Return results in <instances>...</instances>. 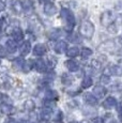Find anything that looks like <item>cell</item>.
Returning a JSON list of instances; mask_svg holds the SVG:
<instances>
[{
	"mask_svg": "<svg viewBox=\"0 0 122 123\" xmlns=\"http://www.w3.org/2000/svg\"><path fill=\"white\" fill-rule=\"evenodd\" d=\"M60 14L62 19L65 23V30L67 32H72V30L74 29V26H75V17H74L73 12L67 8H62Z\"/></svg>",
	"mask_w": 122,
	"mask_h": 123,
	"instance_id": "obj_1",
	"label": "cell"
},
{
	"mask_svg": "<svg viewBox=\"0 0 122 123\" xmlns=\"http://www.w3.org/2000/svg\"><path fill=\"white\" fill-rule=\"evenodd\" d=\"M94 31H95L94 25L91 22H89V20L81 23L80 27H79V33L85 39H91L93 37V34H94Z\"/></svg>",
	"mask_w": 122,
	"mask_h": 123,
	"instance_id": "obj_2",
	"label": "cell"
},
{
	"mask_svg": "<svg viewBox=\"0 0 122 123\" xmlns=\"http://www.w3.org/2000/svg\"><path fill=\"white\" fill-rule=\"evenodd\" d=\"M101 24H102L103 26H105V27H108L109 25H111L112 23L115 22V14L112 13V11H105L102 13V15H101Z\"/></svg>",
	"mask_w": 122,
	"mask_h": 123,
	"instance_id": "obj_3",
	"label": "cell"
},
{
	"mask_svg": "<svg viewBox=\"0 0 122 123\" xmlns=\"http://www.w3.org/2000/svg\"><path fill=\"white\" fill-rule=\"evenodd\" d=\"M44 13L47 16H53L57 13V6L53 3V2H46L44 4Z\"/></svg>",
	"mask_w": 122,
	"mask_h": 123,
	"instance_id": "obj_4",
	"label": "cell"
},
{
	"mask_svg": "<svg viewBox=\"0 0 122 123\" xmlns=\"http://www.w3.org/2000/svg\"><path fill=\"white\" fill-rule=\"evenodd\" d=\"M102 106L105 109H112V108H115L117 106V100L114 96H108V98H106L104 100Z\"/></svg>",
	"mask_w": 122,
	"mask_h": 123,
	"instance_id": "obj_5",
	"label": "cell"
},
{
	"mask_svg": "<svg viewBox=\"0 0 122 123\" xmlns=\"http://www.w3.org/2000/svg\"><path fill=\"white\" fill-rule=\"evenodd\" d=\"M47 51V48L44 44L40 43V44H37L36 46L33 47V55L34 56H37V57H42L44 56Z\"/></svg>",
	"mask_w": 122,
	"mask_h": 123,
	"instance_id": "obj_6",
	"label": "cell"
},
{
	"mask_svg": "<svg viewBox=\"0 0 122 123\" xmlns=\"http://www.w3.org/2000/svg\"><path fill=\"white\" fill-rule=\"evenodd\" d=\"M65 67L67 68L70 71V72H77L79 70V64L77 61L73 60V59H70V60H67L65 61Z\"/></svg>",
	"mask_w": 122,
	"mask_h": 123,
	"instance_id": "obj_7",
	"label": "cell"
},
{
	"mask_svg": "<svg viewBox=\"0 0 122 123\" xmlns=\"http://www.w3.org/2000/svg\"><path fill=\"white\" fill-rule=\"evenodd\" d=\"M34 68H36V70L37 72L40 73H44L46 70H47V63H45V61L43 60V59H37V60L34 62Z\"/></svg>",
	"mask_w": 122,
	"mask_h": 123,
	"instance_id": "obj_8",
	"label": "cell"
},
{
	"mask_svg": "<svg viewBox=\"0 0 122 123\" xmlns=\"http://www.w3.org/2000/svg\"><path fill=\"white\" fill-rule=\"evenodd\" d=\"M31 51V44L29 41H25L23 42L22 45L19 46V53L22 56H26Z\"/></svg>",
	"mask_w": 122,
	"mask_h": 123,
	"instance_id": "obj_9",
	"label": "cell"
},
{
	"mask_svg": "<svg viewBox=\"0 0 122 123\" xmlns=\"http://www.w3.org/2000/svg\"><path fill=\"white\" fill-rule=\"evenodd\" d=\"M47 35H48L49 40L56 41V40H58L61 35H62V31H61V29H59V28H54V29H51L50 31L48 32Z\"/></svg>",
	"mask_w": 122,
	"mask_h": 123,
	"instance_id": "obj_10",
	"label": "cell"
},
{
	"mask_svg": "<svg viewBox=\"0 0 122 123\" xmlns=\"http://www.w3.org/2000/svg\"><path fill=\"white\" fill-rule=\"evenodd\" d=\"M6 49L8 53L10 54H14L17 50V45H16V41L15 40H8L6 42Z\"/></svg>",
	"mask_w": 122,
	"mask_h": 123,
	"instance_id": "obj_11",
	"label": "cell"
},
{
	"mask_svg": "<svg viewBox=\"0 0 122 123\" xmlns=\"http://www.w3.org/2000/svg\"><path fill=\"white\" fill-rule=\"evenodd\" d=\"M0 110H1V112L3 115L9 116V115H12L14 112V107L9 103H2L1 106H0Z\"/></svg>",
	"mask_w": 122,
	"mask_h": 123,
	"instance_id": "obj_12",
	"label": "cell"
},
{
	"mask_svg": "<svg viewBox=\"0 0 122 123\" xmlns=\"http://www.w3.org/2000/svg\"><path fill=\"white\" fill-rule=\"evenodd\" d=\"M67 44L64 41H58L55 45V51L57 54H63L64 51H67Z\"/></svg>",
	"mask_w": 122,
	"mask_h": 123,
	"instance_id": "obj_13",
	"label": "cell"
},
{
	"mask_svg": "<svg viewBox=\"0 0 122 123\" xmlns=\"http://www.w3.org/2000/svg\"><path fill=\"white\" fill-rule=\"evenodd\" d=\"M12 37H13V39L15 40L16 42H19V41H22V40L24 39V32H23V30L20 29V28L16 27V28H14L13 29Z\"/></svg>",
	"mask_w": 122,
	"mask_h": 123,
	"instance_id": "obj_14",
	"label": "cell"
},
{
	"mask_svg": "<svg viewBox=\"0 0 122 123\" xmlns=\"http://www.w3.org/2000/svg\"><path fill=\"white\" fill-rule=\"evenodd\" d=\"M93 94H94L98 98H102L103 96L106 94V89L103 86H95L94 89H93Z\"/></svg>",
	"mask_w": 122,
	"mask_h": 123,
	"instance_id": "obj_15",
	"label": "cell"
},
{
	"mask_svg": "<svg viewBox=\"0 0 122 123\" xmlns=\"http://www.w3.org/2000/svg\"><path fill=\"white\" fill-rule=\"evenodd\" d=\"M65 55H67L69 58H75L79 55V49L78 47L76 46H73V47H69L65 51Z\"/></svg>",
	"mask_w": 122,
	"mask_h": 123,
	"instance_id": "obj_16",
	"label": "cell"
},
{
	"mask_svg": "<svg viewBox=\"0 0 122 123\" xmlns=\"http://www.w3.org/2000/svg\"><path fill=\"white\" fill-rule=\"evenodd\" d=\"M13 12L16 14H22L24 13V6H23V1H15L12 4Z\"/></svg>",
	"mask_w": 122,
	"mask_h": 123,
	"instance_id": "obj_17",
	"label": "cell"
},
{
	"mask_svg": "<svg viewBox=\"0 0 122 123\" xmlns=\"http://www.w3.org/2000/svg\"><path fill=\"white\" fill-rule=\"evenodd\" d=\"M45 98H46V100H49V101H57L59 95H58V92L56 90H48L46 92Z\"/></svg>",
	"mask_w": 122,
	"mask_h": 123,
	"instance_id": "obj_18",
	"label": "cell"
},
{
	"mask_svg": "<svg viewBox=\"0 0 122 123\" xmlns=\"http://www.w3.org/2000/svg\"><path fill=\"white\" fill-rule=\"evenodd\" d=\"M110 73L111 75H115V76H122V67L120 65H112L110 67Z\"/></svg>",
	"mask_w": 122,
	"mask_h": 123,
	"instance_id": "obj_19",
	"label": "cell"
},
{
	"mask_svg": "<svg viewBox=\"0 0 122 123\" xmlns=\"http://www.w3.org/2000/svg\"><path fill=\"white\" fill-rule=\"evenodd\" d=\"M86 102L89 104V105H91V106H93V105H97L98 104V98L94 95V94H87L86 95Z\"/></svg>",
	"mask_w": 122,
	"mask_h": 123,
	"instance_id": "obj_20",
	"label": "cell"
},
{
	"mask_svg": "<svg viewBox=\"0 0 122 123\" xmlns=\"http://www.w3.org/2000/svg\"><path fill=\"white\" fill-rule=\"evenodd\" d=\"M36 108V103L33 100H27L24 103V109L28 110V111H32Z\"/></svg>",
	"mask_w": 122,
	"mask_h": 123,
	"instance_id": "obj_21",
	"label": "cell"
},
{
	"mask_svg": "<svg viewBox=\"0 0 122 123\" xmlns=\"http://www.w3.org/2000/svg\"><path fill=\"white\" fill-rule=\"evenodd\" d=\"M92 84H93L92 78H91L90 76H86L85 78L83 79V81H81V87H83L84 89H88L92 86Z\"/></svg>",
	"mask_w": 122,
	"mask_h": 123,
	"instance_id": "obj_22",
	"label": "cell"
},
{
	"mask_svg": "<svg viewBox=\"0 0 122 123\" xmlns=\"http://www.w3.org/2000/svg\"><path fill=\"white\" fill-rule=\"evenodd\" d=\"M92 53L93 51L91 50L89 47H83L81 51H80V56H81V58H84V59H88L89 57H91Z\"/></svg>",
	"mask_w": 122,
	"mask_h": 123,
	"instance_id": "obj_23",
	"label": "cell"
},
{
	"mask_svg": "<svg viewBox=\"0 0 122 123\" xmlns=\"http://www.w3.org/2000/svg\"><path fill=\"white\" fill-rule=\"evenodd\" d=\"M25 62H26V61L23 58H17V59H15V60H14L13 65L16 68H18V70H22L23 71V68H24V65H25Z\"/></svg>",
	"mask_w": 122,
	"mask_h": 123,
	"instance_id": "obj_24",
	"label": "cell"
},
{
	"mask_svg": "<svg viewBox=\"0 0 122 123\" xmlns=\"http://www.w3.org/2000/svg\"><path fill=\"white\" fill-rule=\"evenodd\" d=\"M23 6H24V13L30 14L32 12V3L30 1H23Z\"/></svg>",
	"mask_w": 122,
	"mask_h": 123,
	"instance_id": "obj_25",
	"label": "cell"
},
{
	"mask_svg": "<svg viewBox=\"0 0 122 123\" xmlns=\"http://www.w3.org/2000/svg\"><path fill=\"white\" fill-rule=\"evenodd\" d=\"M72 82H73V77H72L71 75L64 74L62 76V84L63 85H65V86H69V85H71Z\"/></svg>",
	"mask_w": 122,
	"mask_h": 123,
	"instance_id": "obj_26",
	"label": "cell"
},
{
	"mask_svg": "<svg viewBox=\"0 0 122 123\" xmlns=\"http://www.w3.org/2000/svg\"><path fill=\"white\" fill-rule=\"evenodd\" d=\"M41 116H42V118H43L44 120H48L49 117L51 116V109L49 107H45L43 110H42Z\"/></svg>",
	"mask_w": 122,
	"mask_h": 123,
	"instance_id": "obj_27",
	"label": "cell"
},
{
	"mask_svg": "<svg viewBox=\"0 0 122 123\" xmlns=\"http://www.w3.org/2000/svg\"><path fill=\"white\" fill-rule=\"evenodd\" d=\"M67 39L70 40V42H72V43H79L80 42V37H78L76 33H73V32H70V35L67 37Z\"/></svg>",
	"mask_w": 122,
	"mask_h": 123,
	"instance_id": "obj_28",
	"label": "cell"
},
{
	"mask_svg": "<svg viewBox=\"0 0 122 123\" xmlns=\"http://www.w3.org/2000/svg\"><path fill=\"white\" fill-rule=\"evenodd\" d=\"M107 29H108V31L110 33H116V32L118 31V26H117V24L112 23L111 25H109L108 27H107Z\"/></svg>",
	"mask_w": 122,
	"mask_h": 123,
	"instance_id": "obj_29",
	"label": "cell"
},
{
	"mask_svg": "<svg viewBox=\"0 0 122 123\" xmlns=\"http://www.w3.org/2000/svg\"><path fill=\"white\" fill-rule=\"evenodd\" d=\"M111 90L112 91H115V92H117V91H122V85L121 84H116V85H114V86L111 87Z\"/></svg>",
	"mask_w": 122,
	"mask_h": 123,
	"instance_id": "obj_30",
	"label": "cell"
},
{
	"mask_svg": "<svg viewBox=\"0 0 122 123\" xmlns=\"http://www.w3.org/2000/svg\"><path fill=\"white\" fill-rule=\"evenodd\" d=\"M91 123H104V120L102 118L98 117V118H94V119L91 120Z\"/></svg>",
	"mask_w": 122,
	"mask_h": 123,
	"instance_id": "obj_31",
	"label": "cell"
},
{
	"mask_svg": "<svg viewBox=\"0 0 122 123\" xmlns=\"http://www.w3.org/2000/svg\"><path fill=\"white\" fill-rule=\"evenodd\" d=\"M6 47L0 46V58H1V57H4V56H6Z\"/></svg>",
	"mask_w": 122,
	"mask_h": 123,
	"instance_id": "obj_32",
	"label": "cell"
},
{
	"mask_svg": "<svg viewBox=\"0 0 122 123\" xmlns=\"http://www.w3.org/2000/svg\"><path fill=\"white\" fill-rule=\"evenodd\" d=\"M4 9H6V4H4L3 1H1V0H0V12H2Z\"/></svg>",
	"mask_w": 122,
	"mask_h": 123,
	"instance_id": "obj_33",
	"label": "cell"
},
{
	"mask_svg": "<svg viewBox=\"0 0 122 123\" xmlns=\"http://www.w3.org/2000/svg\"><path fill=\"white\" fill-rule=\"evenodd\" d=\"M118 112L120 113V115H122V102H120V103L118 104Z\"/></svg>",
	"mask_w": 122,
	"mask_h": 123,
	"instance_id": "obj_34",
	"label": "cell"
},
{
	"mask_svg": "<svg viewBox=\"0 0 122 123\" xmlns=\"http://www.w3.org/2000/svg\"><path fill=\"white\" fill-rule=\"evenodd\" d=\"M6 123H16V121H15V120H14V119H9V120H8V121H6Z\"/></svg>",
	"mask_w": 122,
	"mask_h": 123,
	"instance_id": "obj_35",
	"label": "cell"
},
{
	"mask_svg": "<svg viewBox=\"0 0 122 123\" xmlns=\"http://www.w3.org/2000/svg\"><path fill=\"white\" fill-rule=\"evenodd\" d=\"M40 2H44V3H46V2H50L51 0H39Z\"/></svg>",
	"mask_w": 122,
	"mask_h": 123,
	"instance_id": "obj_36",
	"label": "cell"
},
{
	"mask_svg": "<svg viewBox=\"0 0 122 123\" xmlns=\"http://www.w3.org/2000/svg\"><path fill=\"white\" fill-rule=\"evenodd\" d=\"M19 123H28V121H26V120H22V121H19Z\"/></svg>",
	"mask_w": 122,
	"mask_h": 123,
	"instance_id": "obj_37",
	"label": "cell"
},
{
	"mask_svg": "<svg viewBox=\"0 0 122 123\" xmlns=\"http://www.w3.org/2000/svg\"><path fill=\"white\" fill-rule=\"evenodd\" d=\"M1 26H2V19L0 18V27H1Z\"/></svg>",
	"mask_w": 122,
	"mask_h": 123,
	"instance_id": "obj_38",
	"label": "cell"
},
{
	"mask_svg": "<svg viewBox=\"0 0 122 123\" xmlns=\"http://www.w3.org/2000/svg\"><path fill=\"white\" fill-rule=\"evenodd\" d=\"M2 37V32L0 31V37Z\"/></svg>",
	"mask_w": 122,
	"mask_h": 123,
	"instance_id": "obj_39",
	"label": "cell"
},
{
	"mask_svg": "<svg viewBox=\"0 0 122 123\" xmlns=\"http://www.w3.org/2000/svg\"><path fill=\"white\" fill-rule=\"evenodd\" d=\"M80 123H88V122H87V121H83V122H80Z\"/></svg>",
	"mask_w": 122,
	"mask_h": 123,
	"instance_id": "obj_40",
	"label": "cell"
},
{
	"mask_svg": "<svg viewBox=\"0 0 122 123\" xmlns=\"http://www.w3.org/2000/svg\"><path fill=\"white\" fill-rule=\"evenodd\" d=\"M0 64H1V59H0Z\"/></svg>",
	"mask_w": 122,
	"mask_h": 123,
	"instance_id": "obj_41",
	"label": "cell"
},
{
	"mask_svg": "<svg viewBox=\"0 0 122 123\" xmlns=\"http://www.w3.org/2000/svg\"><path fill=\"white\" fill-rule=\"evenodd\" d=\"M121 121H122V115H121Z\"/></svg>",
	"mask_w": 122,
	"mask_h": 123,
	"instance_id": "obj_42",
	"label": "cell"
},
{
	"mask_svg": "<svg viewBox=\"0 0 122 123\" xmlns=\"http://www.w3.org/2000/svg\"><path fill=\"white\" fill-rule=\"evenodd\" d=\"M71 123H77V122H71Z\"/></svg>",
	"mask_w": 122,
	"mask_h": 123,
	"instance_id": "obj_43",
	"label": "cell"
}]
</instances>
